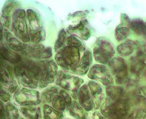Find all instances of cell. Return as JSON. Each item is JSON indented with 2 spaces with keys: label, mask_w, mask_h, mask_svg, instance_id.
Masks as SVG:
<instances>
[{
  "label": "cell",
  "mask_w": 146,
  "mask_h": 119,
  "mask_svg": "<svg viewBox=\"0 0 146 119\" xmlns=\"http://www.w3.org/2000/svg\"><path fill=\"white\" fill-rule=\"evenodd\" d=\"M89 13V11H79L75 12L71 14L70 15H69L70 18H74V17H85L87 14Z\"/></svg>",
  "instance_id": "obj_38"
},
{
  "label": "cell",
  "mask_w": 146,
  "mask_h": 119,
  "mask_svg": "<svg viewBox=\"0 0 146 119\" xmlns=\"http://www.w3.org/2000/svg\"><path fill=\"white\" fill-rule=\"evenodd\" d=\"M77 47L67 46L58 50L55 56L56 63L62 70L71 72L80 60V53Z\"/></svg>",
  "instance_id": "obj_3"
},
{
  "label": "cell",
  "mask_w": 146,
  "mask_h": 119,
  "mask_svg": "<svg viewBox=\"0 0 146 119\" xmlns=\"http://www.w3.org/2000/svg\"><path fill=\"white\" fill-rule=\"evenodd\" d=\"M14 73L21 87L37 89L40 79V68L38 61L29 58H22L17 65L14 66Z\"/></svg>",
  "instance_id": "obj_1"
},
{
  "label": "cell",
  "mask_w": 146,
  "mask_h": 119,
  "mask_svg": "<svg viewBox=\"0 0 146 119\" xmlns=\"http://www.w3.org/2000/svg\"><path fill=\"white\" fill-rule=\"evenodd\" d=\"M60 90L61 88L56 85H51L44 89L40 93L42 104L50 105L54 97L59 93Z\"/></svg>",
  "instance_id": "obj_25"
},
{
  "label": "cell",
  "mask_w": 146,
  "mask_h": 119,
  "mask_svg": "<svg viewBox=\"0 0 146 119\" xmlns=\"http://www.w3.org/2000/svg\"><path fill=\"white\" fill-rule=\"evenodd\" d=\"M38 62L40 74L38 88L44 89L55 83L59 72L58 66L53 60H40Z\"/></svg>",
  "instance_id": "obj_5"
},
{
  "label": "cell",
  "mask_w": 146,
  "mask_h": 119,
  "mask_svg": "<svg viewBox=\"0 0 146 119\" xmlns=\"http://www.w3.org/2000/svg\"><path fill=\"white\" fill-rule=\"evenodd\" d=\"M129 27L138 35H146V24L141 19H135L130 22Z\"/></svg>",
  "instance_id": "obj_31"
},
{
  "label": "cell",
  "mask_w": 146,
  "mask_h": 119,
  "mask_svg": "<svg viewBox=\"0 0 146 119\" xmlns=\"http://www.w3.org/2000/svg\"><path fill=\"white\" fill-rule=\"evenodd\" d=\"M87 77L92 81H97L105 87L114 85L113 76L108 67L105 65L95 64L91 66Z\"/></svg>",
  "instance_id": "obj_12"
},
{
  "label": "cell",
  "mask_w": 146,
  "mask_h": 119,
  "mask_svg": "<svg viewBox=\"0 0 146 119\" xmlns=\"http://www.w3.org/2000/svg\"><path fill=\"white\" fill-rule=\"evenodd\" d=\"M16 3L14 1H7L3 8L1 21L2 24L6 28H9L11 21V13L12 9L15 6Z\"/></svg>",
  "instance_id": "obj_29"
},
{
  "label": "cell",
  "mask_w": 146,
  "mask_h": 119,
  "mask_svg": "<svg viewBox=\"0 0 146 119\" xmlns=\"http://www.w3.org/2000/svg\"><path fill=\"white\" fill-rule=\"evenodd\" d=\"M44 48V46L40 44H27L25 50L22 51V53L28 58L31 55L42 52Z\"/></svg>",
  "instance_id": "obj_32"
},
{
  "label": "cell",
  "mask_w": 146,
  "mask_h": 119,
  "mask_svg": "<svg viewBox=\"0 0 146 119\" xmlns=\"http://www.w3.org/2000/svg\"><path fill=\"white\" fill-rule=\"evenodd\" d=\"M20 110L15 104L9 102L5 104L1 101V119H19Z\"/></svg>",
  "instance_id": "obj_19"
},
{
  "label": "cell",
  "mask_w": 146,
  "mask_h": 119,
  "mask_svg": "<svg viewBox=\"0 0 146 119\" xmlns=\"http://www.w3.org/2000/svg\"><path fill=\"white\" fill-rule=\"evenodd\" d=\"M52 56V50L51 47H47L42 52L37 54H33L28 57L29 58H35L37 60H44L47 58H49Z\"/></svg>",
  "instance_id": "obj_33"
},
{
  "label": "cell",
  "mask_w": 146,
  "mask_h": 119,
  "mask_svg": "<svg viewBox=\"0 0 146 119\" xmlns=\"http://www.w3.org/2000/svg\"><path fill=\"white\" fill-rule=\"evenodd\" d=\"M130 21L126 18H121V22L115 29V37L118 41L126 39L130 34Z\"/></svg>",
  "instance_id": "obj_24"
},
{
  "label": "cell",
  "mask_w": 146,
  "mask_h": 119,
  "mask_svg": "<svg viewBox=\"0 0 146 119\" xmlns=\"http://www.w3.org/2000/svg\"><path fill=\"white\" fill-rule=\"evenodd\" d=\"M42 119H64V113L47 104L42 106Z\"/></svg>",
  "instance_id": "obj_26"
},
{
  "label": "cell",
  "mask_w": 146,
  "mask_h": 119,
  "mask_svg": "<svg viewBox=\"0 0 146 119\" xmlns=\"http://www.w3.org/2000/svg\"><path fill=\"white\" fill-rule=\"evenodd\" d=\"M146 115V111L139 109H133L130 115L126 119H143L144 115Z\"/></svg>",
  "instance_id": "obj_37"
},
{
  "label": "cell",
  "mask_w": 146,
  "mask_h": 119,
  "mask_svg": "<svg viewBox=\"0 0 146 119\" xmlns=\"http://www.w3.org/2000/svg\"><path fill=\"white\" fill-rule=\"evenodd\" d=\"M78 102L87 112L96 110L94 101L86 83H84L80 88L78 93Z\"/></svg>",
  "instance_id": "obj_14"
},
{
  "label": "cell",
  "mask_w": 146,
  "mask_h": 119,
  "mask_svg": "<svg viewBox=\"0 0 146 119\" xmlns=\"http://www.w3.org/2000/svg\"><path fill=\"white\" fill-rule=\"evenodd\" d=\"M132 110L131 100H113L106 96L99 110L107 119H126Z\"/></svg>",
  "instance_id": "obj_2"
},
{
  "label": "cell",
  "mask_w": 146,
  "mask_h": 119,
  "mask_svg": "<svg viewBox=\"0 0 146 119\" xmlns=\"http://www.w3.org/2000/svg\"><path fill=\"white\" fill-rule=\"evenodd\" d=\"M105 92L106 97L113 100L126 99L131 101V97L126 92L123 86L114 85L107 86Z\"/></svg>",
  "instance_id": "obj_18"
},
{
  "label": "cell",
  "mask_w": 146,
  "mask_h": 119,
  "mask_svg": "<svg viewBox=\"0 0 146 119\" xmlns=\"http://www.w3.org/2000/svg\"><path fill=\"white\" fill-rule=\"evenodd\" d=\"M114 54L113 45L108 40L105 38L98 39L93 49V56L96 61L101 64H107Z\"/></svg>",
  "instance_id": "obj_10"
},
{
  "label": "cell",
  "mask_w": 146,
  "mask_h": 119,
  "mask_svg": "<svg viewBox=\"0 0 146 119\" xmlns=\"http://www.w3.org/2000/svg\"><path fill=\"white\" fill-rule=\"evenodd\" d=\"M67 45L70 46L77 47L80 51L86 50V46L84 43L74 35H71L67 38Z\"/></svg>",
  "instance_id": "obj_34"
},
{
  "label": "cell",
  "mask_w": 146,
  "mask_h": 119,
  "mask_svg": "<svg viewBox=\"0 0 146 119\" xmlns=\"http://www.w3.org/2000/svg\"><path fill=\"white\" fill-rule=\"evenodd\" d=\"M125 90L131 99L135 98L140 95H142V92L136 79L128 78L123 85Z\"/></svg>",
  "instance_id": "obj_27"
},
{
  "label": "cell",
  "mask_w": 146,
  "mask_h": 119,
  "mask_svg": "<svg viewBox=\"0 0 146 119\" xmlns=\"http://www.w3.org/2000/svg\"><path fill=\"white\" fill-rule=\"evenodd\" d=\"M12 99L11 93L1 85V101L5 104L11 102Z\"/></svg>",
  "instance_id": "obj_36"
},
{
  "label": "cell",
  "mask_w": 146,
  "mask_h": 119,
  "mask_svg": "<svg viewBox=\"0 0 146 119\" xmlns=\"http://www.w3.org/2000/svg\"><path fill=\"white\" fill-rule=\"evenodd\" d=\"M3 34L5 44L9 48L15 52H22L25 50L27 44L13 36L7 29H5Z\"/></svg>",
  "instance_id": "obj_20"
},
{
  "label": "cell",
  "mask_w": 146,
  "mask_h": 119,
  "mask_svg": "<svg viewBox=\"0 0 146 119\" xmlns=\"http://www.w3.org/2000/svg\"><path fill=\"white\" fill-rule=\"evenodd\" d=\"M88 20L84 19L80 20L78 24L69 26L67 28V31L70 34H73L80 36L84 40H87L91 37V31L88 27Z\"/></svg>",
  "instance_id": "obj_17"
},
{
  "label": "cell",
  "mask_w": 146,
  "mask_h": 119,
  "mask_svg": "<svg viewBox=\"0 0 146 119\" xmlns=\"http://www.w3.org/2000/svg\"><path fill=\"white\" fill-rule=\"evenodd\" d=\"M90 119H108L100 112L99 110H95L90 116Z\"/></svg>",
  "instance_id": "obj_39"
},
{
  "label": "cell",
  "mask_w": 146,
  "mask_h": 119,
  "mask_svg": "<svg viewBox=\"0 0 146 119\" xmlns=\"http://www.w3.org/2000/svg\"><path fill=\"white\" fill-rule=\"evenodd\" d=\"M18 84L14 73V66L1 58V85L11 94H14L18 89Z\"/></svg>",
  "instance_id": "obj_11"
},
{
  "label": "cell",
  "mask_w": 146,
  "mask_h": 119,
  "mask_svg": "<svg viewBox=\"0 0 146 119\" xmlns=\"http://www.w3.org/2000/svg\"><path fill=\"white\" fill-rule=\"evenodd\" d=\"M143 119H146V115H144V117H143Z\"/></svg>",
  "instance_id": "obj_41"
},
{
  "label": "cell",
  "mask_w": 146,
  "mask_h": 119,
  "mask_svg": "<svg viewBox=\"0 0 146 119\" xmlns=\"http://www.w3.org/2000/svg\"><path fill=\"white\" fill-rule=\"evenodd\" d=\"M84 79L78 75L59 70L55 83L56 85L68 93L73 100H77L78 93L80 88L84 84Z\"/></svg>",
  "instance_id": "obj_4"
},
{
  "label": "cell",
  "mask_w": 146,
  "mask_h": 119,
  "mask_svg": "<svg viewBox=\"0 0 146 119\" xmlns=\"http://www.w3.org/2000/svg\"><path fill=\"white\" fill-rule=\"evenodd\" d=\"M69 114L74 119H90L88 112L85 110L78 101L73 100L69 110Z\"/></svg>",
  "instance_id": "obj_23"
},
{
  "label": "cell",
  "mask_w": 146,
  "mask_h": 119,
  "mask_svg": "<svg viewBox=\"0 0 146 119\" xmlns=\"http://www.w3.org/2000/svg\"><path fill=\"white\" fill-rule=\"evenodd\" d=\"M137 45V43L135 42V41L128 40L125 42L118 45L117 47V50L122 56H128L133 53Z\"/></svg>",
  "instance_id": "obj_30"
},
{
  "label": "cell",
  "mask_w": 146,
  "mask_h": 119,
  "mask_svg": "<svg viewBox=\"0 0 146 119\" xmlns=\"http://www.w3.org/2000/svg\"><path fill=\"white\" fill-rule=\"evenodd\" d=\"M13 99L20 107L39 106L42 104L40 93L38 90L23 87H18Z\"/></svg>",
  "instance_id": "obj_6"
},
{
  "label": "cell",
  "mask_w": 146,
  "mask_h": 119,
  "mask_svg": "<svg viewBox=\"0 0 146 119\" xmlns=\"http://www.w3.org/2000/svg\"><path fill=\"white\" fill-rule=\"evenodd\" d=\"M26 16L25 10L17 9L13 14L12 21V31L19 40L25 43L31 41Z\"/></svg>",
  "instance_id": "obj_7"
},
{
  "label": "cell",
  "mask_w": 146,
  "mask_h": 119,
  "mask_svg": "<svg viewBox=\"0 0 146 119\" xmlns=\"http://www.w3.org/2000/svg\"><path fill=\"white\" fill-rule=\"evenodd\" d=\"M66 32L65 29H62L61 30L59 33L57 39L56 41L55 44L54 45V48L56 51L60 50V48L63 46L64 43L66 42Z\"/></svg>",
  "instance_id": "obj_35"
},
{
  "label": "cell",
  "mask_w": 146,
  "mask_h": 119,
  "mask_svg": "<svg viewBox=\"0 0 146 119\" xmlns=\"http://www.w3.org/2000/svg\"><path fill=\"white\" fill-rule=\"evenodd\" d=\"M19 110L22 116L27 119H42V108L40 105L21 106Z\"/></svg>",
  "instance_id": "obj_22"
},
{
  "label": "cell",
  "mask_w": 146,
  "mask_h": 119,
  "mask_svg": "<svg viewBox=\"0 0 146 119\" xmlns=\"http://www.w3.org/2000/svg\"><path fill=\"white\" fill-rule=\"evenodd\" d=\"M73 100L68 93L61 89L59 93L54 97L50 105L56 110L64 112L69 111Z\"/></svg>",
  "instance_id": "obj_13"
},
{
  "label": "cell",
  "mask_w": 146,
  "mask_h": 119,
  "mask_svg": "<svg viewBox=\"0 0 146 119\" xmlns=\"http://www.w3.org/2000/svg\"><path fill=\"white\" fill-rule=\"evenodd\" d=\"M89 90L95 106V110H99L104 98V90L101 83L96 81L90 80L87 83Z\"/></svg>",
  "instance_id": "obj_15"
},
{
  "label": "cell",
  "mask_w": 146,
  "mask_h": 119,
  "mask_svg": "<svg viewBox=\"0 0 146 119\" xmlns=\"http://www.w3.org/2000/svg\"><path fill=\"white\" fill-rule=\"evenodd\" d=\"M146 60L138 58L137 56L131 58V64L130 68L131 74L137 78L145 71Z\"/></svg>",
  "instance_id": "obj_28"
},
{
  "label": "cell",
  "mask_w": 146,
  "mask_h": 119,
  "mask_svg": "<svg viewBox=\"0 0 146 119\" xmlns=\"http://www.w3.org/2000/svg\"><path fill=\"white\" fill-rule=\"evenodd\" d=\"M93 63V55L90 50H85L80 62L74 69L71 73L80 76L85 75L88 73Z\"/></svg>",
  "instance_id": "obj_16"
},
{
  "label": "cell",
  "mask_w": 146,
  "mask_h": 119,
  "mask_svg": "<svg viewBox=\"0 0 146 119\" xmlns=\"http://www.w3.org/2000/svg\"><path fill=\"white\" fill-rule=\"evenodd\" d=\"M1 56L5 61L14 66L20 63L22 58L19 54L11 50L2 43L1 45Z\"/></svg>",
  "instance_id": "obj_21"
},
{
  "label": "cell",
  "mask_w": 146,
  "mask_h": 119,
  "mask_svg": "<svg viewBox=\"0 0 146 119\" xmlns=\"http://www.w3.org/2000/svg\"><path fill=\"white\" fill-rule=\"evenodd\" d=\"M107 64L116 85H123L129 78L128 66L124 59L119 56L115 57Z\"/></svg>",
  "instance_id": "obj_9"
},
{
  "label": "cell",
  "mask_w": 146,
  "mask_h": 119,
  "mask_svg": "<svg viewBox=\"0 0 146 119\" xmlns=\"http://www.w3.org/2000/svg\"><path fill=\"white\" fill-rule=\"evenodd\" d=\"M27 14L29 23L31 41L34 44H38L45 39L46 32L41 24L40 16L35 11L28 9Z\"/></svg>",
  "instance_id": "obj_8"
},
{
  "label": "cell",
  "mask_w": 146,
  "mask_h": 119,
  "mask_svg": "<svg viewBox=\"0 0 146 119\" xmlns=\"http://www.w3.org/2000/svg\"><path fill=\"white\" fill-rule=\"evenodd\" d=\"M64 119H70V118H65Z\"/></svg>",
  "instance_id": "obj_42"
},
{
  "label": "cell",
  "mask_w": 146,
  "mask_h": 119,
  "mask_svg": "<svg viewBox=\"0 0 146 119\" xmlns=\"http://www.w3.org/2000/svg\"><path fill=\"white\" fill-rule=\"evenodd\" d=\"M19 119H27L26 118H25V117H23L22 116H21L20 117Z\"/></svg>",
  "instance_id": "obj_40"
}]
</instances>
